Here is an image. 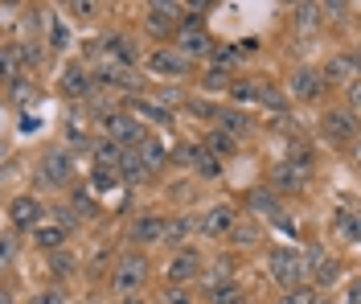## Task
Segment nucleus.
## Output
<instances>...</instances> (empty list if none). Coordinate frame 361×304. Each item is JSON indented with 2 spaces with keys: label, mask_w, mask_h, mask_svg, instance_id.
<instances>
[{
  "label": "nucleus",
  "mask_w": 361,
  "mask_h": 304,
  "mask_svg": "<svg viewBox=\"0 0 361 304\" xmlns=\"http://www.w3.org/2000/svg\"><path fill=\"white\" fill-rule=\"evenodd\" d=\"M74 206H78L82 214H94V206H90V197H87V193H78V197H74Z\"/></svg>",
  "instance_id": "obj_45"
},
{
  "label": "nucleus",
  "mask_w": 361,
  "mask_h": 304,
  "mask_svg": "<svg viewBox=\"0 0 361 304\" xmlns=\"http://www.w3.org/2000/svg\"><path fill=\"white\" fill-rule=\"evenodd\" d=\"M357 54H333V62L320 71V78H324V87H353L357 83Z\"/></svg>",
  "instance_id": "obj_8"
},
{
  "label": "nucleus",
  "mask_w": 361,
  "mask_h": 304,
  "mask_svg": "<svg viewBox=\"0 0 361 304\" xmlns=\"http://www.w3.org/2000/svg\"><path fill=\"white\" fill-rule=\"evenodd\" d=\"M49 42H54V49H66L70 46V29L62 21H54V29H49Z\"/></svg>",
  "instance_id": "obj_37"
},
{
  "label": "nucleus",
  "mask_w": 361,
  "mask_h": 304,
  "mask_svg": "<svg viewBox=\"0 0 361 304\" xmlns=\"http://www.w3.org/2000/svg\"><path fill=\"white\" fill-rule=\"evenodd\" d=\"M123 304H144V300H135V296H128V300H123Z\"/></svg>",
  "instance_id": "obj_48"
},
{
  "label": "nucleus",
  "mask_w": 361,
  "mask_h": 304,
  "mask_svg": "<svg viewBox=\"0 0 361 304\" xmlns=\"http://www.w3.org/2000/svg\"><path fill=\"white\" fill-rule=\"evenodd\" d=\"M202 87H205V91H222V87H230V74L214 66V71H209V74L202 78Z\"/></svg>",
  "instance_id": "obj_35"
},
{
  "label": "nucleus",
  "mask_w": 361,
  "mask_h": 304,
  "mask_svg": "<svg viewBox=\"0 0 361 304\" xmlns=\"http://www.w3.org/2000/svg\"><path fill=\"white\" fill-rule=\"evenodd\" d=\"M267 272L279 288H300V284L308 280V267H304V259H300L295 247H275L267 255Z\"/></svg>",
  "instance_id": "obj_1"
},
{
  "label": "nucleus",
  "mask_w": 361,
  "mask_h": 304,
  "mask_svg": "<svg viewBox=\"0 0 361 304\" xmlns=\"http://www.w3.org/2000/svg\"><path fill=\"white\" fill-rule=\"evenodd\" d=\"M337 226H341V234H345L349 243H357V218H353V214H341Z\"/></svg>",
  "instance_id": "obj_40"
},
{
  "label": "nucleus",
  "mask_w": 361,
  "mask_h": 304,
  "mask_svg": "<svg viewBox=\"0 0 361 304\" xmlns=\"http://www.w3.org/2000/svg\"><path fill=\"white\" fill-rule=\"evenodd\" d=\"M345 304H361V288H357V284H349V288H345Z\"/></svg>",
  "instance_id": "obj_44"
},
{
  "label": "nucleus",
  "mask_w": 361,
  "mask_h": 304,
  "mask_svg": "<svg viewBox=\"0 0 361 304\" xmlns=\"http://www.w3.org/2000/svg\"><path fill=\"white\" fill-rule=\"evenodd\" d=\"M160 304H193V296H189L185 288H173V284H169L164 296H160Z\"/></svg>",
  "instance_id": "obj_36"
},
{
  "label": "nucleus",
  "mask_w": 361,
  "mask_h": 304,
  "mask_svg": "<svg viewBox=\"0 0 361 304\" xmlns=\"http://www.w3.org/2000/svg\"><path fill=\"white\" fill-rule=\"evenodd\" d=\"M177 54L185 62H189V58H205V54H209V33H205V29H180Z\"/></svg>",
  "instance_id": "obj_16"
},
{
  "label": "nucleus",
  "mask_w": 361,
  "mask_h": 304,
  "mask_svg": "<svg viewBox=\"0 0 361 304\" xmlns=\"http://www.w3.org/2000/svg\"><path fill=\"white\" fill-rule=\"evenodd\" d=\"M234 218H238V210H234V206H226V202H218V206H209V210L193 222V231H202V234H226L230 226H234Z\"/></svg>",
  "instance_id": "obj_12"
},
{
  "label": "nucleus",
  "mask_w": 361,
  "mask_h": 304,
  "mask_svg": "<svg viewBox=\"0 0 361 304\" xmlns=\"http://www.w3.org/2000/svg\"><path fill=\"white\" fill-rule=\"evenodd\" d=\"M250 210L267 214V218H275L279 226H288V222H283V210H279V202H275V193H267V189H250Z\"/></svg>",
  "instance_id": "obj_20"
},
{
  "label": "nucleus",
  "mask_w": 361,
  "mask_h": 304,
  "mask_svg": "<svg viewBox=\"0 0 361 304\" xmlns=\"http://www.w3.org/2000/svg\"><path fill=\"white\" fill-rule=\"evenodd\" d=\"M189 231H193V218H169V222H164V234H160V238H164L169 247H180Z\"/></svg>",
  "instance_id": "obj_27"
},
{
  "label": "nucleus",
  "mask_w": 361,
  "mask_h": 304,
  "mask_svg": "<svg viewBox=\"0 0 361 304\" xmlns=\"http://www.w3.org/2000/svg\"><path fill=\"white\" fill-rule=\"evenodd\" d=\"M90 87H94V78H90L82 66H66V71H62V91H66L70 99H87Z\"/></svg>",
  "instance_id": "obj_19"
},
{
  "label": "nucleus",
  "mask_w": 361,
  "mask_h": 304,
  "mask_svg": "<svg viewBox=\"0 0 361 304\" xmlns=\"http://www.w3.org/2000/svg\"><path fill=\"white\" fill-rule=\"evenodd\" d=\"M66 272H74V255H66V251H54V276H66Z\"/></svg>",
  "instance_id": "obj_41"
},
{
  "label": "nucleus",
  "mask_w": 361,
  "mask_h": 304,
  "mask_svg": "<svg viewBox=\"0 0 361 304\" xmlns=\"http://www.w3.org/2000/svg\"><path fill=\"white\" fill-rule=\"evenodd\" d=\"M144 280H148V259L135 255V251H128V255L115 263V272H111V288L119 292V296H132Z\"/></svg>",
  "instance_id": "obj_3"
},
{
  "label": "nucleus",
  "mask_w": 361,
  "mask_h": 304,
  "mask_svg": "<svg viewBox=\"0 0 361 304\" xmlns=\"http://www.w3.org/2000/svg\"><path fill=\"white\" fill-rule=\"evenodd\" d=\"M197 148H202V144H180V148H177V161L193 164V161H197Z\"/></svg>",
  "instance_id": "obj_43"
},
{
  "label": "nucleus",
  "mask_w": 361,
  "mask_h": 304,
  "mask_svg": "<svg viewBox=\"0 0 361 304\" xmlns=\"http://www.w3.org/2000/svg\"><path fill=\"white\" fill-rule=\"evenodd\" d=\"M160 234H164V218H160V214H144V218H135V226H132V243L135 247L160 243Z\"/></svg>",
  "instance_id": "obj_18"
},
{
  "label": "nucleus",
  "mask_w": 361,
  "mask_h": 304,
  "mask_svg": "<svg viewBox=\"0 0 361 304\" xmlns=\"http://www.w3.org/2000/svg\"><path fill=\"white\" fill-rule=\"evenodd\" d=\"M214 116L222 119V128H218V132L234 136V140H238V132H250V119L243 116V111H234V107H230V111H214Z\"/></svg>",
  "instance_id": "obj_25"
},
{
  "label": "nucleus",
  "mask_w": 361,
  "mask_h": 304,
  "mask_svg": "<svg viewBox=\"0 0 361 304\" xmlns=\"http://www.w3.org/2000/svg\"><path fill=\"white\" fill-rule=\"evenodd\" d=\"M316 21H320V4H295L292 8V25L295 29H316Z\"/></svg>",
  "instance_id": "obj_30"
},
{
  "label": "nucleus",
  "mask_w": 361,
  "mask_h": 304,
  "mask_svg": "<svg viewBox=\"0 0 361 304\" xmlns=\"http://www.w3.org/2000/svg\"><path fill=\"white\" fill-rule=\"evenodd\" d=\"M21 58H17V46H8V49H0V83H17L21 78Z\"/></svg>",
  "instance_id": "obj_24"
},
{
  "label": "nucleus",
  "mask_w": 361,
  "mask_h": 304,
  "mask_svg": "<svg viewBox=\"0 0 361 304\" xmlns=\"http://www.w3.org/2000/svg\"><path fill=\"white\" fill-rule=\"evenodd\" d=\"M94 83H107L115 91H140L144 87V78L135 66H119V62H103L99 71H94Z\"/></svg>",
  "instance_id": "obj_9"
},
{
  "label": "nucleus",
  "mask_w": 361,
  "mask_h": 304,
  "mask_svg": "<svg viewBox=\"0 0 361 304\" xmlns=\"http://www.w3.org/2000/svg\"><path fill=\"white\" fill-rule=\"evenodd\" d=\"M259 103L267 111H275V116H288V99H283V91H275L271 83H259Z\"/></svg>",
  "instance_id": "obj_26"
},
{
  "label": "nucleus",
  "mask_w": 361,
  "mask_h": 304,
  "mask_svg": "<svg viewBox=\"0 0 361 304\" xmlns=\"http://www.w3.org/2000/svg\"><path fill=\"white\" fill-rule=\"evenodd\" d=\"M202 276V251L197 247H180L177 255L169 259V284L173 288H185L189 280Z\"/></svg>",
  "instance_id": "obj_6"
},
{
  "label": "nucleus",
  "mask_w": 361,
  "mask_h": 304,
  "mask_svg": "<svg viewBox=\"0 0 361 304\" xmlns=\"http://www.w3.org/2000/svg\"><path fill=\"white\" fill-rule=\"evenodd\" d=\"M308 177H312V164L292 157V161H279L271 169V189H279V193H300V189L308 186Z\"/></svg>",
  "instance_id": "obj_5"
},
{
  "label": "nucleus",
  "mask_w": 361,
  "mask_h": 304,
  "mask_svg": "<svg viewBox=\"0 0 361 304\" xmlns=\"http://www.w3.org/2000/svg\"><path fill=\"white\" fill-rule=\"evenodd\" d=\"M189 111H197V116H214V107H209V103H189Z\"/></svg>",
  "instance_id": "obj_46"
},
{
  "label": "nucleus",
  "mask_w": 361,
  "mask_h": 304,
  "mask_svg": "<svg viewBox=\"0 0 361 304\" xmlns=\"http://www.w3.org/2000/svg\"><path fill=\"white\" fill-rule=\"evenodd\" d=\"M320 128H324L329 140H353V132H357V116H349V111H329V116L320 119Z\"/></svg>",
  "instance_id": "obj_15"
},
{
  "label": "nucleus",
  "mask_w": 361,
  "mask_h": 304,
  "mask_svg": "<svg viewBox=\"0 0 361 304\" xmlns=\"http://www.w3.org/2000/svg\"><path fill=\"white\" fill-rule=\"evenodd\" d=\"M226 234L234 238V247H247V243L259 238V226H255V222H243V218H234V226H230Z\"/></svg>",
  "instance_id": "obj_32"
},
{
  "label": "nucleus",
  "mask_w": 361,
  "mask_h": 304,
  "mask_svg": "<svg viewBox=\"0 0 361 304\" xmlns=\"http://www.w3.org/2000/svg\"><path fill=\"white\" fill-rule=\"evenodd\" d=\"M70 13L87 21V17H94V13H99V4H90V0H74V4H70Z\"/></svg>",
  "instance_id": "obj_42"
},
{
  "label": "nucleus",
  "mask_w": 361,
  "mask_h": 304,
  "mask_svg": "<svg viewBox=\"0 0 361 304\" xmlns=\"http://www.w3.org/2000/svg\"><path fill=\"white\" fill-rule=\"evenodd\" d=\"M193 169H197L202 177H209V181H214V177H222V164H218V157H209L205 148H197V161H193Z\"/></svg>",
  "instance_id": "obj_34"
},
{
  "label": "nucleus",
  "mask_w": 361,
  "mask_h": 304,
  "mask_svg": "<svg viewBox=\"0 0 361 304\" xmlns=\"http://www.w3.org/2000/svg\"><path fill=\"white\" fill-rule=\"evenodd\" d=\"M279 304H320V296H316V288H308V284H300V288H288L283 292V300Z\"/></svg>",
  "instance_id": "obj_33"
},
{
  "label": "nucleus",
  "mask_w": 361,
  "mask_h": 304,
  "mask_svg": "<svg viewBox=\"0 0 361 304\" xmlns=\"http://www.w3.org/2000/svg\"><path fill=\"white\" fill-rule=\"evenodd\" d=\"M107 140L115 144V148H140V144L148 140V128L140 123L135 116H119V111H107Z\"/></svg>",
  "instance_id": "obj_2"
},
{
  "label": "nucleus",
  "mask_w": 361,
  "mask_h": 304,
  "mask_svg": "<svg viewBox=\"0 0 361 304\" xmlns=\"http://www.w3.org/2000/svg\"><path fill=\"white\" fill-rule=\"evenodd\" d=\"M144 29H148L152 37L177 33L180 29V8L177 4H148V8H144Z\"/></svg>",
  "instance_id": "obj_7"
},
{
  "label": "nucleus",
  "mask_w": 361,
  "mask_h": 304,
  "mask_svg": "<svg viewBox=\"0 0 361 304\" xmlns=\"http://www.w3.org/2000/svg\"><path fill=\"white\" fill-rule=\"evenodd\" d=\"M33 243H37V247H42V251H62V247H66V231H62V226H33Z\"/></svg>",
  "instance_id": "obj_22"
},
{
  "label": "nucleus",
  "mask_w": 361,
  "mask_h": 304,
  "mask_svg": "<svg viewBox=\"0 0 361 304\" xmlns=\"http://www.w3.org/2000/svg\"><path fill=\"white\" fill-rule=\"evenodd\" d=\"M132 111L135 116H144V119H152V123H173V111L164 107V103H152V99H132Z\"/></svg>",
  "instance_id": "obj_21"
},
{
  "label": "nucleus",
  "mask_w": 361,
  "mask_h": 304,
  "mask_svg": "<svg viewBox=\"0 0 361 304\" xmlns=\"http://www.w3.org/2000/svg\"><path fill=\"white\" fill-rule=\"evenodd\" d=\"M308 263H312V280L320 284V288H333V284L341 280V263L329 259L320 247H308ZM308 263H304V267H308Z\"/></svg>",
  "instance_id": "obj_13"
},
{
  "label": "nucleus",
  "mask_w": 361,
  "mask_h": 304,
  "mask_svg": "<svg viewBox=\"0 0 361 304\" xmlns=\"http://www.w3.org/2000/svg\"><path fill=\"white\" fill-rule=\"evenodd\" d=\"M0 304H13V296H8V292H0Z\"/></svg>",
  "instance_id": "obj_47"
},
{
  "label": "nucleus",
  "mask_w": 361,
  "mask_h": 304,
  "mask_svg": "<svg viewBox=\"0 0 361 304\" xmlns=\"http://www.w3.org/2000/svg\"><path fill=\"white\" fill-rule=\"evenodd\" d=\"M13 259H17V238L0 234V263H13Z\"/></svg>",
  "instance_id": "obj_38"
},
{
  "label": "nucleus",
  "mask_w": 361,
  "mask_h": 304,
  "mask_svg": "<svg viewBox=\"0 0 361 304\" xmlns=\"http://www.w3.org/2000/svg\"><path fill=\"white\" fill-rule=\"evenodd\" d=\"M90 186L99 189V193H107V189L119 186V173H115V164H94V173H90Z\"/></svg>",
  "instance_id": "obj_31"
},
{
  "label": "nucleus",
  "mask_w": 361,
  "mask_h": 304,
  "mask_svg": "<svg viewBox=\"0 0 361 304\" xmlns=\"http://www.w3.org/2000/svg\"><path fill=\"white\" fill-rule=\"evenodd\" d=\"M37 177H42V186H49V189H66L70 181H74V157L62 152V148H49L42 157V164H37Z\"/></svg>",
  "instance_id": "obj_4"
},
{
  "label": "nucleus",
  "mask_w": 361,
  "mask_h": 304,
  "mask_svg": "<svg viewBox=\"0 0 361 304\" xmlns=\"http://www.w3.org/2000/svg\"><path fill=\"white\" fill-rule=\"evenodd\" d=\"M202 148L209 152V157H234V152H238V140H234V136H226V132H214Z\"/></svg>",
  "instance_id": "obj_28"
},
{
  "label": "nucleus",
  "mask_w": 361,
  "mask_h": 304,
  "mask_svg": "<svg viewBox=\"0 0 361 304\" xmlns=\"http://www.w3.org/2000/svg\"><path fill=\"white\" fill-rule=\"evenodd\" d=\"M288 91H292V99H300V103H312V99L324 95V78H320V71H312V66H300V71L292 74V83H288Z\"/></svg>",
  "instance_id": "obj_11"
},
{
  "label": "nucleus",
  "mask_w": 361,
  "mask_h": 304,
  "mask_svg": "<svg viewBox=\"0 0 361 304\" xmlns=\"http://www.w3.org/2000/svg\"><path fill=\"white\" fill-rule=\"evenodd\" d=\"M8 218H13L17 231H33V226H42L45 210H42V202H37L33 193H21V197L8 202Z\"/></svg>",
  "instance_id": "obj_10"
},
{
  "label": "nucleus",
  "mask_w": 361,
  "mask_h": 304,
  "mask_svg": "<svg viewBox=\"0 0 361 304\" xmlns=\"http://www.w3.org/2000/svg\"><path fill=\"white\" fill-rule=\"evenodd\" d=\"M33 304H66V292L62 288H45V292L33 296Z\"/></svg>",
  "instance_id": "obj_39"
},
{
  "label": "nucleus",
  "mask_w": 361,
  "mask_h": 304,
  "mask_svg": "<svg viewBox=\"0 0 361 304\" xmlns=\"http://www.w3.org/2000/svg\"><path fill=\"white\" fill-rule=\"evenodd\" d=\"M226 91L234 103H259V78H230Z\"/></svg>",
  "instance_id": "obj_23"
},
{
  "label": "nucleus",
  "mask_w": 361,
  "mask_h": 304,
  "mask_svg": "<svg viewBox=\"0 0 361 304\" xmlns=\"http://www.w3.org/2000/svg\"><path fill=\"white\" fill-rule=\"evenodd\" d=\"M209 300L214 304H243V288H238L234 280H222V284L209 288Z\"/></svg>",
  "instance_id": "obj_29"
},
{
  "label": "nucleus",
  "mask_w": 361,
  "mask_h": 304,
  "mask_svg": "<svg viewBox=\"0 0 361 304\" xmlns=\"http://www.w3.org/2000/svg\"><path fill=\"white\" fill-rule=\"evenodd\" d=\"M148 71H152V74H173V78H180V74H189V62L180 58L177 49H152V54H148Z\"/></svg>",
  "instance_id": "obj_14"
},
{
  "label": "nucleus",
  "mask_w": 361,
  "mask_h": 304,
  "mask_svg": "<svg viewBox=\"0 0 361 304\" xmlns=\"http://www.w3.org/2000/svg\"><path fill=\"white\" fill-rule=\"evenodd\" d=\"M132 152H135V161L144 164V173H148V177H152V173H160V169H164V161H169V148H164L160 140H152V136L140 144V148H132Z\"/></svg>",
  "instance_id": "obj_17"
}]
</instances>
